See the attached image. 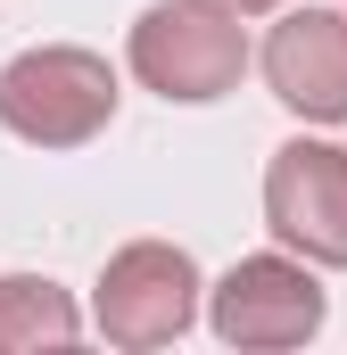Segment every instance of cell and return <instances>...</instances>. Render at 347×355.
Wrapping results in <instances>:
<instances>
[{"instance_id": "277c9868", "label": "cell", "mask_w": 347, "mask_h": 355, "mask_svg": "<svg viewBox=\"0 0 347 355\" xmlns=\"http://www.w3.org/2000/svg\"><path fill=\"white\" fill-rule=\"evenodd\" d=\"M264 223L314 265H347V149L289 141L264 166Z\"/></svg>"}, {"instance_id": "3957f363", "label": "cell", "mask_w": 347, "mask_h": 355, "mask_svg": "<svg viewBox=\"0 0 347 355\" xmlns=\"http://www.w3.org/2000/svg\"><path fill=\"white\" fill-rule=\"evenodd\" d=\"M198 314V265L166 240H133L99 272V331L116 347H166Z\"/></svg>"}, {"instance_id": "52a82bcc", "label": "cell", "mask_w": 347, "mask_h": 355, "mask_svg": "<svg viewBox=\"0 0 347 355\" xmlns=\"http://www.w3.org/2000/svg\"><path fill=\"white\" fill-rule=\"evenodd\" d=\"M83 322H75V297L42 272H0V355L25 347H67Z\"/></svg>"}, {"instance_id": "ba28073f", "label": "cell", "mask_w": 347, "mask_h": 355, "mask_svg": "<svg viewBox=\"0 0 347 355\" xmlns=\"http://www.w3.org/2000/svg\"><path fill=\"white\" fill-rule=\"evenodd\" d=\"M223 8H240V17H248V8H281V0H223Z\"/></svg>"}, {"instance_id": "5b68a950", "label": "cell", "mask_w": 347, "mask_h": 355, "mask_svg": "<svg viewBox=\"0 0 347 355\" xmlns=\"http://www.w3.org/2000/svg\"><path fill=\"white\" fill-rule=\"evenodd\" d=\"M215 331L232 347H298L323 331V289L289 257H240L215 281Z\"/></svg>"}, {"instance_id": "6da1fadb", "label": "cell", "mask_w": 347, "mask_h": 355, "mask_svg": "<svg viewBox=\"0 0 347 355\" xmlns=\"http://www.w3.org/2000/svg\"><path fill=\"white\" fill-rule=\"evenodd\" d=\"M116 116V75L99 50H25L0 67V124L42 149H75Z\"/></svg>"}, {"instance_id": "8992f818", "label": "cell", "mask_w": 347, "mask_h": 355, "mask_svg": "<svg viewBox=\"0 0 347 355\" xmlns=\"http://www.w3.org/2000/svg\"><path fill=\"white\" fill-rule=\"evenodd\" d=\"M264 83L281 107L314 116V124H339L347 116V17L339 8H298L273 25L264 42Z\"/></svg>"}, {"instance_id": "7a4b0ae2", "label": "cell", "mask_w": 347, "mask_h": 355, "mask_svg": "<svg viewBox=\"0 0 347 355\" xmlns=\"http://www.w3.org/2000/svg\"><path fill=\"white\" fill-rule=\"evenodd\" d=\"M248 67L240 8L223 0H158L133 25V75L166 99H223Z\"/></svg>"}]
</instances>
